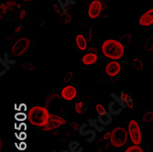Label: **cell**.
<instances>
[{
    "label": "cell",
    "mask_w": 153,
    "mask_h": 152,
    "mask_svg": "<svg viewBox=\"0 0 153 152\" xmlns=\"http://www.w3.org/2000/svg\"><path fill=\"white\" fill-rule=\"evenodd\" d=\"M7 52L5 53V56H4V61L2 58H0V63H1L2 66H4V68L6 70H9V65L10 64H15L17 62L16 60H8V56H7Z\"/></svg>",
    "instance_id": "19"
},
{
    "label": "cell",
    "mask_w": 153,
    "mask_h": 152,
    "mask_svg": "<svg viewBox=\"0 0 153 152\" xmlns=\"http://www.w3.org/2000/svg\"><path fill=\"white\" fill-rule=\"evenodd\" d=\"M62 97L66 101H72L74 100L77 95V90L73 85H66L62 88L61 92Z\"/></svg>",
    "instance_id": "9"
},
{
    "label": "cell",
    "mask_w": 153,
    "mask_h": 152,
    "mask_svg": "<svg viewBox=\"0 0 153 152\" xmlns=\"http://www.w3.org/2000/svg\"><path fill=\"white\" fill-rule=\"evenodd\" d=\"M101 50L105 56L112 61L120 60L125 53L124 45L120 41L114 39L105 40L101 46Z\"/></svg>",
    "instance_id": "1"
},
{
    "label": "cell",
    "mask_w": 153,
    "mask_h": 152,
    "mask_svg": "<svg viewBox=\"0 0 153 152\" xmlns=\"http://www.w3.org/2000/svg\"><path fill=\"white\" fill-rule=\"evenodd\" d=\"M142 119L144 122L146 123H149L153 120V113L152 112H147L146 114L143 115L142 116Z\"/></svg>",
    "instance_id": "26"
},
{
    "label": "cell",
    "mask_w": 153,
    "mask_h": 152,
    "mask_svg": "<svg viewBox=\"0 0 153 152\" xmlns=\"http://www.w3.org/2000/svg\"><path fill=\"white\" fill-rule=\"evenodd\" d=\"M7 6L5 4H2L1 5V18L7 14Z\"/></svg>",
    "instance_id": "29"
},
{
    "label": "cell",
    "mask_w": 153,
    "mask_h": 152,
    "mask_svg": "<svg viewBox=\"0 0 153 152\" xmlns=\"http://www.w3.org/2000/svg\"><path fill=\"white\" fill-rule=\"evenodd\" d=\"M68 148L70 152H82L83 151V148L82 147L80 142L77 140H72L69 143Z\"/></svg>",
    "instance_id": "17"
},
{
    "label": "cell",
    "mask_w": 153,
    "mask_h": 152,
    "mask_svg": "<svg viewBox=\"0 0 153 152\" xmlns=\"http://www.w3.org/2000/svg\"><path fill=\"white\" fill-rule=\"evenodd\" d=\"M30 45V40L27 38H19L15 41V43L12 45L11 51L15 56H22V55L27 50Z\"/></svg>",
    "instance_id": "5"
},
{
    "label": "cell",
    "mask_w": 153,
    "mask_h": 152,
    "mask_svg": "<svg viewBox=\"0 0 153 152\" xmlns=\"http://www.w3.org/2000/svg\"><path fill=\"white\" fill-rule=\"evenodd\" d=\"M102 3L100 0H94L90 4L88 7V16L90 19H96L98 18L102 13Z\"/></svg>",
    "instance_id": "7"
},
{
    "label": "cell",
    "mask_w": 153,
    "mask_h": 152,
    "mask_svg": "<svg viewBox=\"0 0 153 152\" xmlns=\"http://www.w3.org/2000/svg\"><path fill=\"white\" fill-rule=\"evenodd\" d=\"M133 67H134V69H136V70H137V71H141L144 67V65L140 59L136 58L133 60Z\"/></svg>",
    "instance_id": "22"
},
{
    "label": "cell",
    "mask_w": 153,
    "mask_h": 152,
    "mask_svg": "<svg viewBox=\"0 0 153 152\" xmlns=\"http://www.w3.org/2000/svg\"><path fill=\"white\" fill-rule=\"evenodd\" d=\"M120 97L122 98V100H123L125 103H126V104L128 105V106L129 104H131V103L133 102V99L130 97V96H129L127 93H125L124 91L121 92V93H120Z\"/></svg>",
    "instance_id": "21"
},
{
    "label": "cell",
    "mask_w": 153,
    "mask_h": 152,
    "mask_svg": "<svg viewBox=\"0 0 153 152\" xmlns=\"http://www.w3.org/2000/svg\"><path fill=\"white\" fill-rule=\"evenodd\" d=\"M65 124H66V120L63 117H62L58 115H51L47 124L42 128V130L51 131L54 129H57L58 128L65 125Z\"/></svg>",
    "instance_id": "6"
},
{
    "label": "cell",
    "mask_w": 153,
    "mask_h": 152,
    "mask_svg": "<svg viewBox=\"0 0 153 152\" xmlns=\"http://www.w3.org/2000/svg\"><path fill=\"white\" fill-rule=\"evenodd\" d=\"M24 1H30V0H24Z\"/></svg>",
    "instance_id": "34"
},
{
    "label": "cell",
    "mask_w": 153,
    "mask_h": 152,
    "mask_svg": "<svg viewBox=\"0 0 153 152\" xmlns=\"http://www.w3.org/2000/svg\"><path fill=\"white\" fill-rule=\"evenodd\" d=\"M83 109H85V105H83L82 102H78L75 106H74V111L77 113V114H82L83 112Z\"/></svg>",
    "instance_id": "25"
},
{
    "label": "cell",
    "mask_w": 153,
    "mask_h": 152,
    "mask_svg": "<svg viewBox=\"0 0 153 152\" xmlns=\"http://www.w3.org/2000/svg\"><path fill=\"white\" fill-rule=\"evenodd\" d=\"M57 2H58V5L60 6L62 11L66 14L67 12V7L69 5H74L75 1L74 0H57Z\"/></svg>",
    "instance_id": "18"
},
{
    "label": "cell",
    "mask_w": 153,
    "mask_h": 152,
    "mask_svg": "<svg viewBox=\"0 0 153 152\" xmlns=\"http://www.w3.org/2000/svg\"><path fill=\"white\" fill-rule=\"evenodd\" d=\"M108 110L107 111H109L111 114H112L113 116H118L122 113L123 111V108L116 102V101H111L108 105Z\"/></svg>",
    "instance_id": "14"
},
{
    "label": "cell",
    "mask_w": 153,
    "mask_h": 152,
    "mask_svg": "<svg viewBox=\"0 0 153 152\" xmlns=\"http://www.w3.org/2000/svg\"><path fill=\"white\" fill-rule=\"evenodd\" d=\"M128 134L133 145H140L142 140V134L138 124L135 120H130L128 123Z\"/></svg>",
    "instance_id": "4"
},
{
    "label": "cell",
    "mask_w": 153,
    "mask_h": 152,
    "mask_svg": "<svg viewBox=\"0 0 153 152\" xmlns=\"http://www.w3.org/2000/svg\"><path fill=\"white\" fill-rule=\"evenodd\" d=\"M22 68L26 71H33L36 68V64L34 62H25L22 63Z\"/></svg>",
    "instance_id": "24"
},
{
    "label": "cell",
    "mask_w": 153,
    "mask_h": 152,
    "mask_svg": "<svg viewBox=\"0 0 153 152\" xmlns=\"http://www.w3.org/2000/svg\"><path fill=\"white\" fill-rule=\"evenodd\" d=\"M128 133L124 128L118 127L113 129L111 132V137H110V143L112 144L113 147L119 148L124 147L127 144L128 139Z\"/></svg>",
    "instance_id": "3"
},
{
    "label": "cell",
    "mask_w": 153,
    "mask_h": 152,
    "mask_svg": "<svg viewBox=\"0 0 153 152\" xmlns=\"http://www.w3.org/2000/svg\"><path fill=\"white\" fill-rule=\"evenodd\" d=\"M88 124L89 126L91 127V128H94V130H96L97 132H104L105 128H104V126L100 125L98 120L97 119H94V118H89L88 119Z\"/></svg>",
    "instance_id": "16"
},
{
    "label": "cell",
    "mask_w": 153,
    "mask_h": 152,
    "mask_svg": "<svg viewBox=\"0 0 153 152\" xmlns=\"http://www.w3.org/2000/svg\"><path fill=\"white\" fill-rule=\"evenodd\" d=\"M87 127V124L83 123L80 126V128H78V133L82 136H91L89 139H87V142L88 143H92L96 137V130H94V128H91L89 130H85Z\"/></svg>",
    "instance_id": "10"
},
{
    "label": "cell",
    "mask_w": 153,
    "mask_h": 152,
    "mask_svg": "<svg viewBox=\"0 0 153 152\" xmlns=\"http://www.w3.org/2000/svg\"><path fill=\"white\" fill-rule=\"evenodd\" d=\"M75 43H76L77 48L82 51L85 50L87 49V41H86L85 37L82 34H78L75 37Z\"/></svg>",
    "instance_id": "15"
},
{
    "label": "cell",
    "mask_w": 153,
    "mask_h": 152,
    "mask_svg": "<svg viewBox=\"0 0 153 152\" xmlns=\"http://www.w3.org/2000/svg\"><path fill=\"white\" fill-rule=\"evenodd\" d=\"M52 152H57V151H52ZM61 152H70V151H69V150H62Z\"/></svg>",
    "instance_id": "33"
},
{
    "label": "cell",
    "mask_w": 153,
    "mask_h": 152,
    "mask_svg": "<svg viewBox=\"0 0 153 152\" xmlns=\"http://www.w3.org/2000/svg\"><path fill=\"white\" fill-rule=\"evenodd\" d=\"M25 14H26V11H25V10H22L21 13H20V15H19V18H20V19H23L24 16H25Z\"/></svg>",
    "instance_id": "31"
},
{
    "label": "cell",
    "mask_w": 153,
    "mask_h": 152,
    "mask_svg": "<svg viewBox=\"0 0 153 152\" xmlns=\"http://www.w3.org/2000/svg\"><path fill=\"white\" fill-rule=\"evenodd\" d=\"M96 62H97V55L93 52L86 53L82 57V63L83 65H93Z\"/></svg>",
    "instance_id": "13"
},
{
    "label": "cell",
    "mask_w": 153,
    "mask_h": 152,
    "mask_svg": "<svg viewBox=\"0 0 153 152\" xmlns=\"http://www.w3.org/2000/svg\"><path fill=\"white\" fill-rule=\"evenodd\" d=\"M95 109H96L97 114H102V113H104V112H105V111H106L105 108L102 105H96Z\"/></svg>",
    "instance_id": "28"
},
{
    "label": "cell",
    "mask_w": 153,
    "mask_h": 152,
    "mask_svg": "<svg viewBox=\"0 0 153 152\" xmlns=\"http://www.w3.org/2000/svg\"><path fill=\"white\" fill-rule=\"evenodd\" d=\"M51 114L45 107L42 106H33L27 112V119L31 125L35 127L43 128L49 118Z\"/></svg>",
    "instance_id": "2"
},
{
    "label": "cell",
    "mask_w": 153,
    "mask_h": 152,
    "mask_svg": "<svg viewBox=\"0 0 153 152\" xmlns=\"http://www.w3.org/2000/svg\"><path fill=\"white\" fill-rule=\"evenodd\" d=\"M110 95H111V97L113 98V100H114V101H116V102H117V104H118V105H119L123 109L128 107V105L122 100V98L120 97V96H118V95H117V94H116L115 93H112Z\"/></svg>",
    "instance_id": "20"
},
{
    "label": "cell",
    "mask_w": 153,
    "mask_h": 152,
    "mask_svg": "<svg viewBox=\"0 0 153 152\" xmlns=\"http://www.w3.org/2000/svg\"><path fill=\"white\" fill-rule=\"evenodd\" d=\"M97 120H98L99 124L104 127L109 126L113 121V115L111 114L109 111H105L102 114H98L97 116Z\"/></svg>",
    "instance_id": "12"
},
{
    "label": "cell",
    "mask_w": 153,
    "mask_h": 152,
    "mask_svg": "<svg viewBox=\"0 0 153 152\" xmlns=\"http://www.w3.org/2000/svg\"><path fill=\"white\" fill-rule=\"evenodd\" d=\"M145 48L147 50H151L153 49V36H151L148 39V40L146 41V44H145Z\"/></svg>",
    "instance_id": "27"
},
{
    "label": "cell",
    "mask_w": 153,
    "mask_h": 152,
    "mask_svg": "<svg viewBox=\"0 0 153 152\" xmlns=\"http://www.w3.org/2000/svg\"><path fill=\"white\" fill-rule=\"evenodd\" d=\"M6 73H7V70H6V69H5V70H4V72H2L1 73H0V76H2V75H3V74H5Z\"/></svg>",
    "instance_id": "32"
},
{
    "label": "cell",
    "mask_w": 153,
    "mask_h": 152,
    "mask_svg": "<svg viewBox=\"0 0 153 152\" xmlns=\"http://www.w3.org/2000/svg\"><path fill=\"white\" fill-rule=\"evenodd\" d=\"M140 25L142 27H149L153 25V8L147 10L140 17Z\"/></svg>",
    "instance_id": "11"
},
{
    "label": "cell",
    "mask_w": 153,
    "mask_h": 152,
    "mask_svg": "<svg viewBox=\"0 0 153 152\" xmlns=\"http://www.w3.org/2000/svg\"><path fill=\"white\" fill-rule=\"evenodd\" d=\"M105 73L110 77H116L121 72V65L117 61H112L105 66Z\"/></svg>",
    "instance_id": "8"
},
{
    "label": "cell",
    "mask_w": 153,
    "mask_h": 152,
    "mask_svg": "<svg viewBox=\"0 0 153 152\" xmlns=\"http://www.w3.org/2000/svg\"><path fill=\"white\" fill-rule=\"evenodd\" d=\"M124 152H143V150L138 145H133L128 147Z\"/></svg>",
    "instance_id": "23"
},
{
    "label": "cell",
    "mask_w": 153,
    "mask_h": 152,
    "mask_svg": "<svg viewBox=\"0 0 153 152\" xmlns=\"http://www.w3.org/2000/svg\"><path fill=\"white\" fill-rule=\"evenodd\" d=\"M110 137H111V132H108L104 136V139H110Z\"/></svg>",
    "instance_id": "30"
}]
</instances>
